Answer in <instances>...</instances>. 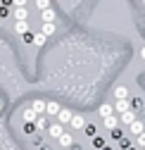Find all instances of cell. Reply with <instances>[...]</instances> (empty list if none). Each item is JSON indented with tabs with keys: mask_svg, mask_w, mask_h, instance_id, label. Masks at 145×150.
I'll return each mask as SVG.
<instances>
[{
	"mask_svg": "<svg viewBox=\"0 0 145 150\" xmlns=\"http://www.w3.org/2000/svg\"><path fill=\"white\" fill-rule=\"evenodd\" d=\"M0 112H3V103H0Z\"/></svg>",
	"mask_w": 145,
	"mask_h": 150,
	"instance_id": "cell-32",
	"label": "cell"
},
{
	"mask_svg": "<svg viewBox=\"0 0 145 150\" xmlns=\"http://www.w3.org/2000/svg\"><path fill=\"white\" fill-rule=\"evenodd\" d=\"M90 143H93V148H98V150H105V148H107V143H105V138H100V136H95V138L90 141Z\"/></svg>",
	"mask_w": 145,
	"mask_h": 150,
	"instance_id": "cell-18",
	"label": "cell"
},
{
	"mask_svg": "<svg viewBox=\"0 0 145 150\" xmlns=\"http://www.w3.org/2000/svg\"><path fill=\"white\" fill-rule=\"evenodd\" d=\"M3 3V7H10V5H14V0H0Z\"/></svg>",
	"mask_w": 145,
	"mask_h": 150,
	"instance_id": "cell-30",
	"label": "cell"
},
{
	"mask_svg": "<svg viewBox=\"0 0 145 150\" xmlns=\"http://www.w3.org/2000/svg\"><path fill=\"white\" fill-rule=\"evenodd\" d=\"M105 150H112V148H110V145H107V148H105Z\"/></svg>",
	"mask_w": 145,
	"mask_h": 150,
	"instance_id": "cell-33",
	"label": "cell"
},
{
	"mask_svg": "<svg viewBox=\"0 0 145 150\" xmlns=\"http://www.w3.org/2000/svg\"><path fill=\"white\" fill-rule=\"evenodd\" d=\"M36 126H38V129H48L50 124H48V117H38V119H36Z\"/></svg>",
	"mask_w": 145,
	"mask_h": 150,
	"instance_id": "cell-24",
	"label": "cell"
},
{
	"mask_svg": "<svg viewBox=\"0 0 145 150\" xmlns=\"http://www.w3.org/2000/svg\"><path fill=\"white\" fill-rule=\"evenodd\" d=\"M86 124H88V122H86L81 115H74V119H71V124H69V126L76 131V129H86Z\"/></svg>",
	"mask_w": 145,
	"mask_h": 150,
	"instance_id": "cell-9",
	"label": "cell"
},
{
	"mask_svg": "<svg viewBox=\"0 0 145 150\" xmlns=\"http://www.w3.org/2000/svg\"><path fill=\"white\" fill-rule=\"evenodd\" d=\"M60 145H62V148H74V145H76V143H74V136H71L69 131H67V134L60 138Z\"/></svg>",
	"mask_w": 145,
	"mask_h": 150,
	"instance_id": "cell-13",
	"label": "cell"
},
{
	"mask_svg": "<svg viewBox=\"0 0 145 150\" xmlns=\"http://www.w3.org/2000/svg\"><path fill=\"white\" fill-rule=\"evenodd\" d=\"M71 119H74V112H71V110H64V107H62V112L57 115V122H60L62 126H67V124H71Z\"/></svg>",
	"mask_w": 145,
	"mask_h": 150,
	"instance_id": "cell-4",
	"label": "cell"
},
{
	"mask_svg": "<svg viewBox=\"0 0 145 150\" xmlns=\"http://www.w3.org/2000/svg\"><path fill=\"white\" fill-rule=\"evenodd\" d=\"M26 5V0H14V7H24Z\"/></svg>",
	"mask_w": 145,
	"mask_h": 150,
	"instance_id": "cell-29",
	"label": "cell"
},
{
	"mask_svg": "<svg viewBox=\"0 0 145 150\" xmlns=\"http://www.w3.org/2000/svg\"><path fill=\"white\" fill-rule=\"evenodd\" d=\"M140 107H143V98H133V100H131V110H133V112H138Z\"/></svg>",
	"mask_w": 145,
	"mask_h": 150,
	"instance_id": "cell-21",
	"label": "cell"
},
{
	"mask_svg": "<svg viewBox=\"0 0 145 150\" xmlns=\"http://www.w3.org/2000/svg\"><path fill=\"white\" fill-rule=\"evenodd\" d=\"M55 31H57V26H55V24H43V31H41V33H45V36H52Z\"/></svg>",
	"mask_w": 145,
	"mask_h": 150,
	"instance_id": "cell-19",
	"label": "cell"
},
{
	"mask_svg": "<svg viewBox=\"0 0 145 150\" xmlns=\"http://www.w3.org/2000/svg\"><path fill=\"white\" fill-rule=\"evenodd\" d=\"M140 57H143V60H145V48H140Z\"/></svg>",
	"mask_w": 145,
	"mask_h": 150,
	"instance_id": "cell-31",
	"label": "cell"
},
{
	"mask_svg": "<svg viewBox=\"0 0 145 150\" xmlns=\"http://www.w3.org/2000/svg\"><path fill=\"white\" fill-rule=\"evenodd\" d=\"M136 145H140V148L145 150V134H140V136L136 138Z\"/></svg>",
	"mask_w": 145,
	"mask_h": 150,
	"instance_id": "cell-26",
	"label": "cell"
},
{
	"mask_svg": "<svg viewBox=\"0 0 145 150\" xmlns=\"http://www.w3.org/2000/svg\"><path fill=\"white\" fill-rule=\"evenodd\" d=\"M102 126H105V129L112 134L114 129H119V126H121V119H119L117 115H114V117H107V119H102Z\"/></svg>",
	"mask_w": 145,
	"mask_h": 150,
	"instance_id": "cell-2",
	"label": "cell"
},
{
	"mask_svg": "<svg viewBox=\"0 0 145 150\" xmlns=\"http://www.w3.org/2000/svg\"><path fill=\"white\" fill-rule=\"evenodd\" d=\"M83 131H86V136H88V138H90V141H93V138H95V136H98V129H95V126H93V124H86V129H83Z\"/></svg>",
	"mask_w": 145,
	"mask_h": 150,
	"instance_id": "cell-17",
	"label": "cell"
},
{
	"mask_svg": "<svg viewBox=\"0 0 145 150\" xmlns=\"http://www.w3.org/2000/svg\"><path fill=\"white\" fill-rule=\"evenodd\" d=\"M129 131H131V134H133V136L138 138L140 134H145V126H143V122H133V124L129 126Z\"/></svg>",
	"mask_w": 145,
	"mask_h": 150,
	"instance_id": "cell-12",
	"label": "cell"
},
{
	"mask_svg": "<svg viewBox=\"0 0 145 150\" xmlns=\"http://www.w3.org/2000/svg\"><path fill=\"white\" fill-rule=\"evenodd\" d=\"M26 17H29L26 7H14V22H26Z\"/></svg>",
	"mask_w": 145,
	"mask_h": 150,
	"instance_id": "cell-14",
	"label": "cell"
},
{
	"mask_svg": "<svg viewBox=\"0 0 145 150\" xmlns=\"http://www.w3.org/2000/svg\"><path fill=\"white\" fill-rule=\"evenodd\" d=\"M14 31L19 36H26L29 33V22H14Z\"/></svg>",
	"mask_w": 145,
	"mask_h": 150,
	"instance_id": "cell-15",
	"label": "cell"
},
{
	"mask_svg": "<svg viewBox=\"0 0 145 150\" xmlns=\"http://www.w3.org/2000/svg\"><path fill=\"white\" fill-rule=\"evenodd\" d=\"M22 38H24L26 43H33V41H36V36H33V33H26V36H22Z\"/></svg>",
	"mask_w": 145,
	"mask_h": 150,
	"instance_id": "cell-28",
	"label": "cell"
},
{
	"mask_svg": "<svg viewBox=\"0 0 145 150\" xmlns=\"http://www.w3.org/2000/svg\"><path fill=\"white\" fill-rule=\"evenodd\" d=\"M112 138H114V141H124V129H121V126L112 131Z\"/></svg>",
	"mask_w": 145,
	"mask_h": 150,
	"instance_id": "cell-23",
	"label": "cell"
},
{
	"mask_svg": "<svg viewBox=\"0 0 145 150\" xmlns=\"http://www.w3.org/2000/svg\"><path fill=\"white\" fill-rule=\"evenodd\" d=\"M48 134H50L52 138H57V141H60V138H62V136L67 134V131H64V126H62L60 122H52V124L48 126Z\"/></svg>",
	"mask_w": 145,
	"mask_h": 150,
	"instance_id": "cell-1",
	"label": "cell"
},
{
	"mask_svg": "<svg viewBox=\"0 0 145 150\" xmlns=\"http://www.w3.org/2000/svg\"><path fill=\"white\" fill-rule=\"evenodd\" d=\"M114 98L117 100H129V88L126 86H117L114 88Z\"/></svg>",
	"mask_w": 145,
	"mask_h": 150,
	"instance_id": "cell-10",
	"label": "cell"
},
{
	"mask_svg": "<svg viewBox=\"0 0 145 150\" xmlns=\"http://www.w3.org/2000/svg\"><path fill=\"white\" fill-rule=\"evenodd\" d=\"M119 119H121V126H131L133 122H138L136 119V112H126V115H121Z\"/></svg>",
	"mask_w": 145,
	"mask_h": 150,
	"instance_id": "cell-11",
	"label": "cell"
},
{
	"mask_svg": "<svg viewBox=\"0 0 145 150\" xmlns=\"http://www.w3.org/2000/svg\"><path fill=\"white\" fill-rule=\"evenodd\" d=\"M36 124H24V134H29V136H36Z\"/></svg>",
	"mask_w": 145,
	"mask_h": 150,
	"instance_id": "cell-22",
	"label": "cell"
},
{
	"mask_svg": "<svg viewBox=\"0 0 145 150\" xmlns=\"http://www.w3.org/2000/svg\"><path fill=\"white\" fill-rule=\"evenodd\" d=\"M100 117H102V119H107V117H114V105H110V103L100 105Z\"/></svg>",
	"mask_w": 145,
	"mask_h": 150,
	"instance_id": "cell-7",
	"label": "cell"
},
{
	"mask_svg": "<svg viewBox=\"0 0 145 150\" xmlns=\"http://www.w3.org/2000/svg\"><path fill=\"white\" fill-rule=\"evenodd\" d=\"M22 117H24V122H26V124H36V119H38V115H36L31 107H26V110L22 112Z\"/></svg>",
	"mask_w": 145,
	"mask_h": 150,
	"instance_id": "cell-8",
	"label": "cell"
},
{
	"mask_svg": "<svg viewBox=\"0 0 145 150\" xmlns=\"http://www.w3.org/2000/svg\"><path fill=\"white\" fill-rule=\"evenodd\" d=\"M36 5H38L41 12H45V10H50V0H36Z\"/></svg>",
	"mask_w": 145,
	"mask_h": 150,
	"instance_id": "cell-20",
	"label": "cell"
},
{
	"mask_svg": "<svg viewBox=\"0 0 145 150\" xmlns=\"http://www.w3.org/2000/svg\"><path fill=\"white\" fill-rule=\"evenodd\" d=\"M10 14V7H3V5H0V19H3V17H7Z\"/></svg>",
	"mask_w": 145,
	"mask_h": 150,
	"instance_id": "cell-27",
	"label": "cell"
},
{
	"mask_svg": "<svg viewBox=\"0 0 145 150\" xmlns=\"http://www.w3.org/2000/svg\"><path fill=\"white\" fill-rule=\"evenodd\" d=\"M31 110L36 112L38 117H45V110H48V100H33L31 103Z\"/></svg>",
	"mask_w": 145,
	"mask_h": 150,
	"instance_id": "cell-3",
	"label": "cell"
},
{
	"mask_svg": "<svg viewBox=\"0 0 145 150\" xmlns=\"http://www.w3.org/2000/svg\"><path fill=\"white\" fill-rule=\"evenodd\" d=\"M55 17H57V14H55V10H52V7L45 10V12H43V24H55Z\"/></svg>",
	"mask_w": 145,
	"mask_h": 150,
	"instance_id": "cell-16",
	"label": "cell"
},
{
	"mask_svg": "<svg viewBox=\"0 0 145 150\" xmlns=\"http://www.w3.org/2000/svg\"><path fill=\"white\" fill-rule=\"evenodd\" d=\"M62 112V107L55 103V100H48V110H45V117H57Z\"/></svg>",
	"mask_w": 145,
	"mask_h": 150,
	"instance_id": "cell-6",
	"label": "cell"
},
{
	"mask_svg": "<svg viewBox=\"0 0 145 150\" xmlns=\"http://www.w3.org/2000/svg\"><path fill=\"white\" fill-rule=\"evenodd\" d=\"M114 110L119 112V117L126 115V112H133V110H131V100H117V103H114Z\"/></svg>",
	"mask_w": 145,
	"mask_h": 150,
	"instance_id": "cell-5",
	"label": "cell"
},
{
	"mask_svg": "<svg viewBox=\"0 0 145 150\" xmlns=\"http://www.w3.org/2000/svg\"><path fill=\"white\" fill-rule=\"evenodd\" d=\"M45 38H48L45 33H36V41H33V43H36V45H45Z\"/></svg>",
	"mask_w": 145,
	"mask_h": 150,
	"instance_id": "cell-25",
	"label": "cell"
}]
</instances>
